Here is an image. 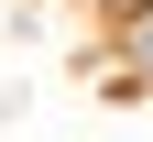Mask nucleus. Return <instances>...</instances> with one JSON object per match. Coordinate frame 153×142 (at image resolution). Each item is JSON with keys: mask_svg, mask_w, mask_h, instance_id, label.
<instances>
[{"mask_svg": "<svg viewBox=\"0 0 153 142\" xmlns=\"http://www.w3.org/2000/svg\"><path fill=\"white\" fill-rule=\"evenodd\" d=\"M120 77L153 88V11H131V33H120Z\"/></svg>", "mask_w": 153, "mask_h": 142, "instance_id": "1", "label": "nucleus"}, {"mask_svg": "<svg viewBox=\"0 0 153 142\" xmlns=\"http://www.w3.org/2000/svg\"><path fill=\"white\" fill-rule=\"evenodd\" d=\"M131 11H153V0H131Z\"/></svg>", "mask_w": 153, "mask_h": 142, "instance_id": "2", "label": "nucleus"}]
</instances>
